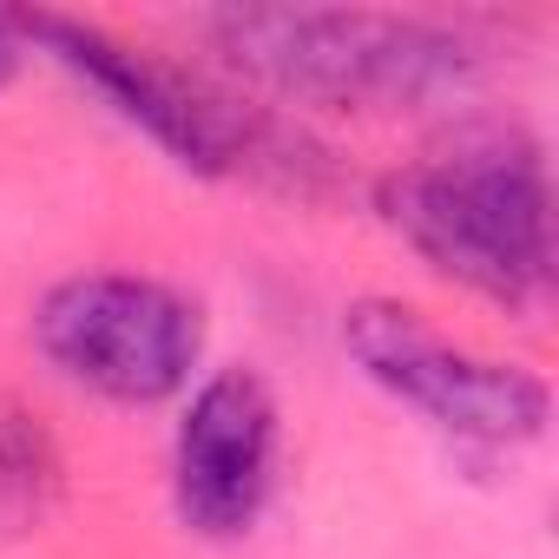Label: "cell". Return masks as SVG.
<instances>
[{"instance_id":"cell-8","label":"cell","mask_w":559,"mask_h":559,"mask_svg":"<svg viewBox=\"0 0 559 559\" xmlns=\"http://www.w3.org/2000/svg\"><path fill=\"white\" fill-rule=\"evenodd\" d=\"M21 67H27V47H21L14 21L0 14V86H14V80H21Z\"/></svg>"},{"instance_id":"cell-1","label":"cell","mask_w":559,"mask_h":559,"mask_svg":"<svg viewBox=\"0 0 559 559\" xmlns=\"http://www.w3.org/2000/svg\"><path fill=\"white\" fill-rule=\"evenodd\" d=\"M198 27L243 86L310 112H441L487 73V53L428 14L217 8Z\"/></svg>"},{"instance_id":"cell-5","label":"cell","mask_w":559,"mask_h":559,"mask_svg":"<svg viewBox=\"0 0 559 559\" xmlns=\"http://www.w3.org/2000/svg\"><path fill=\"white\" fill-rule=\"evenodd\" d=\"M343 349L382 395H395L402 408H415L428 428H441L461 448L513 454V448H533L552 421V389L533 369L461 349L454 336H441L421 310L395 297L349 304Z\"/></svg>"},{"instance_id":"cell-2","label":"cell","mask_w":559,"mask_h":559,"mask_svg":"<svg viewBox=\"0 0 559 559\" xmlns=\"http://www.w3.org/2000/svg\"><path fill=\"white\" fill-rule=\"evenodd\" d=\"M21 47L53 60L67 80H80L112 119H126L132 132H145L178 171L191 178H263L290 198H323L330 178V152L304 139V126L276 119L263 106H243L230 86H211L204 73L119 40L99 21L80 14H8Z\"/></svg>"},{"instance_id":"cell-7","label":"cell","mask_w":559,"mask_h":559,"mask_svg":"<svg viewBox=\"0 0 559 559\" xmlns=\"http://www.w3.org/2000/svg\"><path fill=\"white\" fill-rule=\"evenodd\" d=\"M67 493V461L40 415L0 402V539L34 533Z\"/></svg>"},{"instance_id":"cell-3","label":"cell","mask_w":559,"mask_h":559,"mask_svg":"<svg viewBox=\"0 0 559 559\" xmlns=\"http://www.w3.org/2000/svg\"><path fill=\"white\" fill-rule=\"evenodd\" d=\"M376 217L448 284L500 310H533L552 290V185L520 132L461 139L376 178Z\"/></svg>"},{"instance_id":"cell-6","label":"cell","mask_w":559,"mask_h":559,"mask_svg":"<svg viewBox=\"0 0 559 559\" xmlns=\"http://www.w3.org/2000/svg\"><path fill=\"white\" fill-rule=\"evenodd\" d=\"M284 461V408L276 389L224 362L185 389L178 428H171V513L204 546H237L257 533L276 493Z\"/></svg>"},{"instance_id":"cell-4","label":"cell","mask_w":559,"mask_h":559,"mask_svg":"<svg viewBox=\"0 0 559 559\" xmlns=\"http://www.w3.org/2000/svg\"><path fill=\"white\" fill-rule=\"evenodd\" d=\"M34 349L80 395L158 408L198 382L204 310L145 270H80L34 304Z\"/></svg>"}]
</instances>
